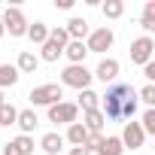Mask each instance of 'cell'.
Masks as SVG:
<instances>
[{
    "label": "cell",
    "instance_id": "1",
    "mask_svg": "<svg viewBox=\"0 0 155 155\" xmlns=\"http://www.w3.org/2000/svg\"><path fill=\"white\" fill-rule=\"evenodd\" d=\"M137 88L134 85H128V82H113L110 88H107V94H101V113H104V119H110V122H125V119H131L134 113H137Z\"/></svg>",
    "mask_w": 155,
    "mask_h": 155
},
{
    "label": "cell",
    "instance_id": "2",
    "mask_svg": "<svg viewBox=\"0 0 155 155\" xmlns=\"http://www.w3.org/2000/svg\"><path fill=\"white\" fill-rule=\"evenodd\" d=\"M67 43H70L67 31H64V28H52V31H49V40L43 43L40 58H43V61H49V64H55V61L64 55V46H67Z\"/></svg>",
    "mask_w": 155,
    "mask_h": 155
},
{
    "label": "cell",
    "instance_id": "3",
    "mask_svg": "<svg viewBox=\"0 0 155 155\" xmlns=\"http://www.w3.org/2000/svg\"><path fill=\"white\" fill-rule=\"evenodd\" d=\"M28 97H31V104H34V107H52V104H61L64 88H61L58 82H46V85H37Z\"/></svg>",
    "mask_w": 155,
    "mask_h": 155
},
{
    "label": "cell",
    "instance_id": "4",
    "mask_svg": "<svg viewBox=\"0 0 155 155\" xmlns=\"http://www.w3.org/2000/svg\"><path fill=\"white\" fill-rule=\"evenodd\" d=\"M91 79H94V76L85 70V64H70V67L61 73V88H64V85H70V88L85 91V88L91 85Z\"/></svg>",
    "mask_w": 155,
    "mask_h": 155
},
{
    "label": "cell",
    "instance_id": "5",
    "mask_svg": "<svg viewBox=\"0 0 155 155\" xmlns=\"http://www.w3.org/2000/svg\"><path fill=\"white\" fill-rule=\"evenodd\" d=\"M49 122H55V125H73V122H79V107L67 104V101L52 104L49 107Z\"/></svg>",
    "mask_w": 155,
    "mask_h": 155
},
{
    "label": "cell",
    "instance_id": "6",
    "mask_svg": "<svg viewBox=\"0 0 155 155\" xmlns=\"http://www.w3.org/2000/svg\"><path fill=\"white\" fill-rule=\"evenodd\" d=\"M3 31H9V37H25L28 34V18L21 15V9L18 6H6V12H3Z\"/></svg>",
    "mask_w": 155,
    "mask_h": 155
},
{
    "label": "cell",
    "instance_id": "7",
    "mask_svg": "<svg viewBox=\"0 0 155 155\" xmlns=\"http://www.w3.org/2000/svg\"><path fill=\"white\" fill-rule=\"evenodd\" d=\"M152 52H155L152 37H137V40L131 43V64H137V67L149 64V61H152Z\"/></svg>",
    "mask_w": 155,
    "mask_h": 155
},
{
    "label": "cell",
    "instance_id": "8",
    "mask_svg": "<svg viewBox=\"0 0 155 155\" xmlns=\"http://www.w3.org/2000/svg\"><path fill=\"white\" fill-rule=\"evenodd\" d=\"M113 40H116V37H113V31H110V28H97V31H91V34H88L85 49L101 55V52H107V49L113 46Z\"/></svg>",
    "mask_w": 155,
    "mask_h": 155
},
{
    "label": "cell",
    "instance_id": "9",
    "mask_svg": "<svg viewBox=\"0 0 155 155\" xmlns=\"http://www.w3.org/2000/svg\"><path fill=\"white\" fill-rule=\"evenodd\" d=\"M0 155H34V137L18 134L15 140H9V143L3 146V152H0Z\"/></svg>",
    "mask_w": 155,
    "mask_h": 155
},
{
    "label": "cell",
    "instance_id": "10",
    "mask_svg": "<svg viewBox=\"0 0 155 155\" xmlns=\"http://www.w3.org/2000/svg\"><path fill=\"white\" fill-rule=\"evenodd\" d=\"M119 140H122V146H128V149H140V146H143V140H146V134H143L140 122H128Z\"/></svg>",
    "mask_w": 155,
    "mask_h": 155
},
{
    "label": "cell",
    "instance_id": "11",
    "mask_svg": "<svg viewBox=\"0 0 155 155\" xmlns=\"http://www.w3.org/2000/svg\"><path fill=\"white\" fill-rule=\"evenodd\" d=\"M91 76H97L101 82H116V76H119V61H116V58H104Z\"/></svg>",
    "mask_w": 155,
    "mask_h": 155
},
{
    "label": "cell",
    "instance_id": "12",
    "mask_svg": "<svg viewBox=\"0 0 155 155\" xmlns=\"http://www.w3.org/2000/svg\"><path fill=\"white\" fill-rule=\"evenodd\" d=\"M64 31H67V37H70V40H79V43H85V37L91 34L88 21H85V18H79V15H76V18H70Z\"/></svg>",
    "mask_w": 155,
    "mask_h": 155
},
{
    "label": "cell",
    "instance_id": "13",
    "mask_svg": "<svg viewBox=\"0 0 155 155\" xmlns=\"http://www.w3.org/2000/svg\"><path fill=\"white\" fill-rule=\"evenodd\" d=\"M104 113L101 110H88V113H82V128L88 131V134H101L104 131Z\"/></svg>",
    "mask_w": 155,
    "mask_h": 155
},
{
    "label": "cell",
    "instance_id": "14",
    "mask_svg": "<svg viewBox=\"0 0 155 155\" xmlns=\"http://www.w3.org/2000/svg\"><path fill=\"white\" fill-rule=\"evenodd\" d=\"M94 152H97V155H122L125 146H122L119 137H101V143L94 146Z\"/></svg>",
    "mask_w": 155,
    "mask_h": 155
},
{
    "label": "cell",
    "instance_id": "15",
    "mask_svg": "<svg viewBox=\"0 0 155 155\" xmlns=\"http://www.w3.org/2000/svg\"><path fill=\"white\" fill-rule=\"evenodd\" d=\"M64 55L70 58V64H85L88 49H85V43H79V40H70V43L64 46Z\"/></svg>",
    "mask_w": 155,
    "mask_h": 155
},
{
    "label": "cell",
    "instance_id": "16",
    "mask_svg": "<svg viewBox=\"0 0 155 155\" xmlns=\"http://www.w3.org/2000/svg\"><path fill=\"white\" fill-rule=\"evenodd\" d=\"M37 67H40V58L34 52H18V61H15L18 73H37Z\"/></svg>",
    "mask_w": 155,
    "mask_h": 155
},
{
    "label": "cell",
    "instance_id": "17",
    "mask_svg": "<svg viewBox=\"0 0 155 155\" xmlns=\"http://www.w3.org/2000/svg\"><path fill=\"white\" fill-rule=\"evenodd\" d=\"M40 146H43V152H49V155H58V152L64 149V137H61V134H55V131H49V134H43Z\"/></svg>",
    "mask_w": 155,
    "mask_h": 155
},
{
    "label": "cell",
    "instance_id": "18",
    "mask_svg": "<svg viewBox=\"0 0 155 155\" xmlns=\"http://www.w3.org/2000/svg\"><path fill=\"white\" fill-rule=\"evenodd\" d=\"M18 70H15V64H0V91L3 88H12L15 82H18Z\"/></svg>",
    "mask_w": 155,
    "mask_h": 155
},
{
    "label": "cell",
    "instance_id": "19",
    "mask_svg": "<svg viewBox=\"0 0 155 155\" xmlns=\"http://www.w3.org/2000/svg\"><path fill=\"white\" fill-rule=\"evenodd\" d=\"M37 122H40V119H37V113H34V110H18L15 125L21 128V134H28V137H31V131L37 128Z\"/></svg>",
    "mask_w": 155,
    "mask_h": 155
},
{
    "label": "cell",
    "instance_id": "20",
    "mask_svg": "<svg viewBox=\"0 0 155 155\" xmlns=\"http://www.w3.org/2000/svg\"><path fill=\"white\" fill-rule=\"evenodd\" d=\"M31 43H37V46H43L46 40H49V28L43 25V21H34V25H28V34H25Z\"/></svg>",
    "mask_w": 155,
    "mask_h": 155
},
{
    "label": "cell",
    "instance_id": "21",
    "mask_svg": "<svg viewBox=\"0 0 155 155\" xmlns=\"http://www.w3.org/2000/svg\"><path fill=\"white\" fill-rule=\"evenodd\" d=\"M67 140H70L73 146H85V140H88V131L82 128V122H73V125H67Z\"/></svg>",
    "mask_w": 155,
    "mask_h": 155
},
{
    "label": "cell",
    "instance_id": "22",
    "mask_svg": "<svg viewBox=\"0 0 155 155\" xmlns=\"http://www.w3.org/2000/svg\"><path fill=\"white\" fill-rule=\"evenodd\" d=\"M140 25H143L146 37L155 31V0H146V6H143V15H140Z\"/></svg>",
    "mask_w": 155,
    "mask_h": 155
},
{
    "label": "cell",
    "instance_id": "23",
    "mask_svg": "<svg viewBox=\"0 0 155 155\" xmlns=\"http://www.w3.org/2000/svg\"><path fill=\"white\" fill-rule=\"evenodd\" d=\"M76 107H79L82 113H88V110H97V107H101V94H94L91 88H85V91H79V104H76Z\"/></svg>",
    "mask_w": 155,
    "mask_h": 155
},
{
    "label": "cell",
    "instance_id": "24",
    "mask_svg": "<svg viewBox=\"0 0 155 155\" xmlns=\"http://www.w3.org/2000/svg\"><path fill=\"white\" fill-rule=\"evenodd\" d=\"M15 119H18V110H15L12 104H3V107H0V125H3V128L15 125Z\"/></svg>",
    "mask_w": 155,
    "mask_h": 155
},
{
    "label": "cell",
    "instance_id": "25",
    "mask_svg": "<svg viewBox=\"0 0 155 155\" xmlns=\"http://www.w3.org/2000/svg\"><path fill=\"white\" fill-rule=\"evenodd\" d=\"M101 9H104V15H107V18H119V15L125 12V3H122V0H107Z\"/></svg>",
    "mask_w": 155,
    "mask_h": 155
},
{
    "label": "cell",
    "instance_id": "26",
    "mask_svg": "<svg viewBox=\"0 0 155 155\" xmlns=\"http://www.w3.org/2000/svg\"><path fill=\"white\" fill-rule=\"evenodd\" d=\"M137 101H143V104L152 110V104H155V85H143V88L137 91Z\"/></svg>",
    "mask_w": 155,
    "mask_h": 155
},
{
    "label": "cell",
    "instance_id": "27",
    "mask_svg": "<svg viewBox=\"0 0 155 155\" xmlns=\"http://www.w3.org/2000/svg\"><path fill=\"white\" fill-rule=\"evenodd\" d=\"M140 128H143V134H155V110H146V113H143Z\"/></svg>",
    "mask_w": 155,
    "mask_h": 155
},
{
    "label": "cell",
    "instance_id": "28",
    "mask_svg": "<svg viewBox=\"0 0 155 155\" xmlns=\"http://www.w3.org/2000/svg\"><path fill=\"white\" fill-rule=\"evenodd\" d=\"M143 76H146V79H149V85H152V79H155V61L143 64Z\"/></svg>",
    "mask_w": 155,
    "mask_h": 155
},
{
    "label": "cell",
    "instance_id": "29",
    "mask_svg": "<svg viewBox=\"0 0 155 155\" xmlns=\"http://www.w3.org/2000/svg\"><path fill=\"white\" fill-rule=\"evenodd\" d=\"M70 155H91V152H88L85 146H73V149H70Z\"/></svg>",
    "mask_w": 155,
    "mask_h": 155
},
{
    "label": "cell",
    "instance_id": "30",
    "mask_svg": "<svg viewBox=\"0 0 155 155\" xmlns=\"http://www.w3.org/2000/svg\"><path fill=\"white\" fill-rule=\"evenodd\" d=\"M55 6H58V9H70V6H73V0H55Z\"/></svg>",
    "mask_w": 155,
    "mask_h": 155
},
{
    "label": "cell",
    "instance_id": "31",
    "mask_svg": "<svg viewBox=\"0 0 155 155\" xmlns=\"http://www.w3.org/2000/svg\"><path fill=\"white\" fill-rule=\"evenodd\" d=\"M3 104H6V101H3V91H0V107H3Z\"/></svg>",
    "mask_w": 155,
    "mask_h": 155
},
{
    "label": "cell",
    "instance_id": "32",
    "mask_svg": "<svg viewBox=\"0 0 155 155\" xmlns=\"http://www.w3.org/2000/svg\"><path fill=\"white\" fill-rule=\"evenodd\" d=\"M3 34H6V31H3V21H0V37H3Z\"/></svg>",
    "mask_w": 155,
    "mask_h": 155
}]
</instances>
